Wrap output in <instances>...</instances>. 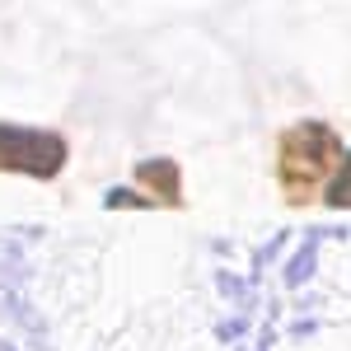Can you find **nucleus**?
<instances>
[{"label":"nucleus","mask_w":351,"mask_h":351,"mask_svg":"<svg viewBox=\"0 0 351 351\" xmlns=\"http://www.w3.org/2000/svg\"><path fill=\"white\" fill-rule=\"evenodd\" d=\"M328 202H332V206H351V155L342 160L337 178L328 183Z\"/></svg>","instance_id":"3"},{"label":"nucleus","mask_w":351,"mask_h":351,"mask_svg":"<svg viewBox=\"0 0 351 351\" xmlns=\"http://www.w3.org/2000/svg\"><path fill=\"white\" fill-rule=\"evenodd\" d=\"M337 164H342V141L324 122H295L276 141V178H281L286 202H295V206L319 197V188L332 178Z\"/></svg>","instance_id":"1"},{"label":"nucleus","mask_w":351,"mask_h":351,"mask_svg":"<svg viewBox=\"0 0 351 351\" xmlns=\"http://www.w3.org/2000/svg\"><path fill=\"white\" fill-rule=\"evenodd\" d=\"M66 164V141L52 132H28V127H5L0 122V169L5 173H33L52 178Z\"/></svg>","instance_id":"2"}]
</instances>
